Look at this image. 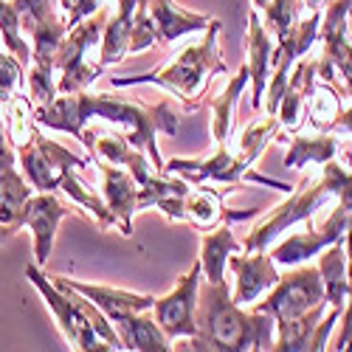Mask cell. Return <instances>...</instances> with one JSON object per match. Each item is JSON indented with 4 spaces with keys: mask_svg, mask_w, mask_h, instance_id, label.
<instances>
[{
    "mask_svg": "<svg viewBox=\"0 0 352 352\" xmlns=\"http://www.w3.org/2000/svg\"><path fill=\"white\" fill-rule=\"evenodd\" d=\"M91 119L110 122L122 127L127 141L141 150L153 161L158 172H166V161L158 150V133L178 135V113L172 102L164 99L158 104L133 102L119 94H91V91H76V94H60L51 104L37 107V124L45 130L68 133L82 141L85 124Z\"/></svg>",
    "mask_w": 352,
    "mask_h": 352,
    "instance_id": "6da1fadb",
    "label": "cell"
},
{
    "mask_svg": "<svg viewBox=\"0 0 352 352\" xmlns=\"http://www.w3.org/2000/svg\"><path fill=\"white\" fill-rule=\"evenodd\" d=\"M197 336L175 341V349H206V352H248L271 349L276 321L268 313H256L234 302L226 282H203L197 290Z\"/></svg>",
    "mask_w": 352,
    "mask_h": 352,
    "instance_id": "7a4b0ae2",
    "label": "cell"
},
{
    "mask_svg": "<svg viewBox=\"0 0 352 352\" xmlns=\"http://www.w3.org/2000/svg\"><path fill=\"white\" fill-rule=\"evenodd\" d=\"M318 181L307 178L287 192V200H282L276 209H271L265 217H262L254 231L248 234V240L243 243V251H265L271 248L274 240H279L285 231H290L293 226H299L305 220H310L330 197H336V203H344V206L352 209V161L349 155L330 158L327 164H321Z\"/></svg>",
    "mask_w": 352,
    "mask_h": 352,
    "instance_id": "3957f363",
    "label": "cell"
},
{
    "mask_svg": "<svg viewBox=\"0 0 352 352\" xmlns=\"http://www.w3.org/2000/svg\"><path fill=\"white\" fill-rule=\"evenodd\" d=\"M223 25L220 20H209L206 34L200 43L186 45L181 54H175V60L158 71L138 74V76H110L113 87H133V85H158L164 91L172 94V99H178L184 110H200L206 104L203 94L212 82V76L228 74V65L217 51Z\"/></svg>",
    "mask_w": 352,
    "mask_h": 352,
    "instance_id": "277c9868",
    "label": "cell"
},
{
    "mask_svg": "<svg viewBox=\"0 0 352 352\" xmlns=\"http://www.w3.org/2000/svg\"><path fill=\"white\" fill-rule=\"evenodd\" d=\"M25 279L37 287L43 302L54 313L56 324H60L65 341L74 349H87V352H110V349H124L119 341V333L110 324V318L82 293H76L65 276H45L43 265L28 262L25 265Z\"/></svg>",
    "mask_w": 352,
    "mask_h": 352,
    "instance_id": "5b68a950",
    "label": "cell"
},
{
    "mask_svg": "<svg viewBox=\"0 0 352 352\" xmlns=\"http://www.w3.org/2000/svg\"><path fill=\"white\" fill-rule=\"evenodd\" d=\"M104 23H107V9L99 6L91 17H85L68 28L60 51H56V63H54L56 94L87 91V87L104 74V68L99 65Z\"/></svg>",
    "mask_w": 352,
    "mask_h": 352,
    "instance_id": "8992f818",
    "label": "cell"
},
{
    "mask_svg": "<svg viewBox=\"0 0 352 352\" xmlns=\"http://www.w3.org/2000/svg\"><path fill=\"white\" fill-rule=\"evenodd\" d=\"M254 158H248L240 146L237 150H228V144H217L214 155L209 158H172L166 161V172L169 175H178V178L189 181L192 186L197 184H226L237 192L243 186V181H251V184H259V186H268V189H279V192H290L293 186L290 184H282V181H274V178H265V175L254 172Z\"/></svg>",
    "mask_w": 352,
    "mask_h": 352,
    "instance_id": "52a82bcc",
    "label": "cell"
},
{
    "mask_svg": "<svg viewBox=\"0 0 352 352\" xmlns=\"http://www.w3.org/2000/svg\"><path fill=\"white\" fill-rule=\"evenodd\" d=\"M321 302H327V296L318 265H293L287 274H279V282L259 302H254L251 310L268 313L274 321H287Z\"/></svg>",
    "mask_w": 352,
    "mask_h": 352,
    "instance_id": "ba28073f",
    "label": "cell"
},
{
    "mask_svg": "<svg viewBox=\"0 0 352 352\" xmlns=\"http://www.w3.org/2000/svg\"><path fill=\"white\" fill-rule=\"evenodd\" d=\"M352 12V0H330L321 14V56H316V74L321 82L336 85L344 79L346 99L352 102V43L346 37V20Z\"/></svg>",
    "mask_w": 352,
    "mask_h": 352,
    "instance_id": "9c48e42d",
    "label": "cell"
},
{
    "mask_svg": "<svg viewBox=\"0 0 352 352\" xmlns=\"http://www.w3.org/2000/svg\"><path fill=\"white\" fill-rule=\"evenodd\" d=\"M17 166L23 169L25 181L34 186V192H60L65 175L85 169L87 161L37 130L23 146H17Z\"/></svg>",
    "mask_w": 352,
    "mask_h": 352,
    "instance_id": "30bf717a",
    "label": "cell"
},
{
    "mask_svg": "<svg viewBox=\"0 0 352 352\" xmlns=\"http://www.w3.org/2000/svg\"><path fill=\"white\" fill-rule=\"evenodd\" d=\"M200 279H203V268L200 259L195 265L175 282V287L166 296L155 299L153 305V316L158 321V327L164 330V336L175 344L181 338H195L197 336V290H200Z\"/></svg>",
    "mask_w": 352,
    "mask_h": 352,
    "instance_id": "8fae6325",
    "label": "cell"
},
{
    "mask_svg": "<svg viewBox=\"0 0 352 352\" xmlns=\"http://www.w3.org/2000/svg\"><path fill=\"white\" fill-rule=\"evenodd\" d=\"M349 206L344 203H336V209L330 212V217L321 223V228H313V217L305 220V234H290L287 240H282L276 248H271V259L276 265H305L307 259L318 256L327 245L344 240V231H346V223H349Z\"/></svg>",
    "mask_w": 352,
    "mask_h": 352,
    "instance_id": "7c38bea8",
    "label": "cell"
},
{
    "mask_svg": "<svg viewBox=\"0 0 352 352\" xmlns=\"http://www.w3.org/2000/svg\"><path fill=\"white\" fill-rule=\"evenodd\" d=\"M341 316H344V310H338V307L327 310V302H321L296 318L276 321V336H274L271 349H276V352H321V349H327V338Z\"/></svg>",
    "mask_w": 352,
    "mask_h": 352,
    "instance_id": "4fadbf2b",
    "label": "cell"
},
{
    "mask_svg": "<svg viewBox=\"0 0 352 352\" xmlns=\"http://www.w3.org/2000/svg\"><path fill=\"white\" fill-rule=\"evenodd\" d=\"M71 214V206L56 197V192H37L28 197L23 217H20V228L32 231V243H34V262L37 265H45L54 240H56V228L60 223Z\"/></svg>",
    "mask_w": 352,
    "mask_h": 352,
    "instance_id": "5bb4252c",
    "label": "cell"
},
{
    "mask_svg": "<svg viewBox=\"0 0 352 352\" xmlns=\"http://www.w3.org/2000/svg\"><path fill=\"white\" fill-rule=\"evenodd\" d=\"M228 268L234 274L231 296L240 307H251L279 282L276 262L265 251H243V256H228Z\"/></svg>",
    "mask_w": 352,
    "mask_h": 352,
    "instance_id": "9a60e30c",
    "label": "cell"
},
{
    "mask_svg": "<svg viewBox=\"0 0 352 352\" xmlns=\"http://www.w3.org/2000/svg\"><path fill=\"white\" fill-rule=\"evenodd\" d=\"M102 172V197L107 203V209L116 220V228H119L124 237L133 234V217L141 209V186L135 184V178L124 169V166H116V164H96Z\"/></svg>",
    "mask_w": 352,
    "mask_h": 352,
    "instance_id": "2e32d148",
    "label": "cell"
},
{
    "mask_svg": "<svg viewBox=\"0 0 352 352\" xmlns=\"http://www.w3.org/2000/svg\"><path fill=\"white\" fill-rule=\"evenodd\" d=\"M259 209H226L223 203V189L212 186H192L184 195V223H189L197 231H212L220 223H240V220H254Z\"/></svg>",
    "mask_w": 352,
    "mask_h": 352,
    "instance_id": "e0dca14e",
    "label": "cell"
},
{
    "mask_svg": "<svg viewBox=\"0 0 352 352\" xmlns=\"http://www.w3.org/2000/svg\"><path fill=\"white\" fill-rule=\"evenodd\" d=\"M274 34L265 28L262 23V14L259 9H251L248 12V32H245V51H248V76H251V107L254 110H262V99H265V87H268V79H271V60H274Z\"/></svg>",
    "mask_w": 352,
    "mask_h": 352,
    "instance_id": "ac0fdd59",
    "label": "cell"
},
{
    "mask_svg": "<svg viewBox=\"0 0 352 352\" xmlns=\"http://www.w3.org/2000/svg\"><path fill=\"white\" fill-rule=\"evenodd\" d=\"M318 74H316V56H302V60L290 68V76H287V85H285V94L279 99V107H276V119L282 127L287 130H299L302 127V119H305V102L313 91Z\"/></svg>",
    "mask_w": 352,
    "mask_h": 352,
    "instance_id": "d6986e66",
    "label": "cell"
},
{
    "mask_svg": "<svg viewBox=\"0 0 352 352\" xmlns=\"http://www.w3.org/2000/svg\"><path fill=\"white\" fill-rule=\"evenodd\" d=\"M65 282L82 293L85 299H91L110 321L119 318V316H127V313H144V310H153L155 305V296L150 293H133V290H122V287H107V285H87V282H76V279H68Z\"/></svg>",
    "mask_w": 352,
    "mask_h": 352,
    "instance_id": "ffe728a7",
    "label": "cell"
},
{
    "mask_svg": "<svg viewBox=\"0 0 352 352\" xmlns=\"http://www.w3.org/2000/svg\"><path fill=\"white\" fill-rule=\"evenodd\" d=\"M146 9H150V17L158 28V45L175 43L195 32H206V25L212 20L206 14H197V12L178 6L175 0H146Z\"/></svg>",
    "mask_w": 352,
    "mask_h": 352,
    "instance_id": "44dd1931",
    "label": "cell"
},
{
    "mask_svg": "<svg viewBox=\"0 0 352 352\" xmlns=\"http://www.w3.org/2000/svg\"><path fill=\"white\" fill-rule=\"evenodd\" d=\"M150 313L153 310L127 313V316H119L110 321L116 333H119V341L124 349H135V352H169L172 349V341L164 336L155 316H150Z\"/></svg>",
    "mask_w": 352,
    "mask_h": 352,
    "instance_id": "7402d4cb",
    "label": "cell"
},
{
    "mask_svg": "<svg viewBox=\"0 0 352 352\" xmlns=\"http://www.w3.org/2000/svg\"><path fill=\"white\" fill-rule=\"evenodd\" d=\"M32 195L34 186L25 181L17 166L0 172V245L20 231V217Z\"/></svg>",
    "mask_w": 352,
    "mask_h": 352,
    "instance_id": "603a6c76",
    "label": "cell"
},
{
    "mask_svg": "<svg viewBox=\"0 0 352 352\" xmlns=\"http://www.w3.org/2000/svg\"><path fill=\"white\" fill-rule=\"evenodd\" d=\"M141 0H116V14L107 17L104 34H102V48H99V65H116L130 54V40H133V20H135V6Z\"/></svg>",
    "mask_w": 352,
    "mask_h": 352,
    "instance_id": "cb8c5ba5",
    "label": "cell"
},
{
    "mask_svg": "<svg viewBox=\"0 0 352 352\" xmlns=\"http://www.w3.org/2000/svg\"><path fill=\"white\" fill-rule=\"evenodd\" d=\"M243 251V245L234 240L231 234V226L228 223H220L217 228L206 231L200 240V268H203V276L206 282H226V268H228V256Z\"/></svg>",
    "mask_w": 352,
    "mask_h": 352,
    "instance_id": "d4e9b609",
    "label": "cell"
},
{
    "mask_svg": "<svg viewBox=\"0 0 352 352\" xmlns=\"http://www.w3.org/2000/svg\"><path fill=\"white\" fill-rule=\"evenodd\" d=\"M338 155V133H299L290 138L285 166L287 169H305L307 164H327Z\"/></svg>",
    "mask_w": 352,
    "mask_h": 352,
    "instance_id": "484cf974",
    "label": "cell"
},
{
    "mask_svg": "<svg viewBox=\"0 0 352 352\" xmlns=\"http://www.w3.org/2000/svg\"><path fill=\"white\" fill-rule=\"evenodd\" d=\"M318 274L324 279V296H327V307H338L344 310L349 302V276H346V251H344V240L327 245L318 254Z\"/></svg>",
    "mask_w": 352,
    "mask_h": 352,
    "instance_id": "4316f807",
    "label": "cell"
},
{
    "mask_svg": "<svg viewBox=\"0 0 352 352\" xmlns=\"http://www.w3.org/2000/svg\"><path fill=\"white\" fill-rule=\"evenodd\" d=\"M251 82L248 65L237 71V76H231V82L223 87V94L212 99V135L214 144H231V130H234V110L245 91V85Z\"/></svg>",
    "mask_w": 352,
    "mask_h": 352,
    "instance_id": "83f0119b",
    "label": "cell"
},
{
    "mask_svg": "<svg viewBox=\"0 0 352 352\" xmlns=\"http://www.w3.org/2000/svg\"><path fill=\"white\" fill-rule=\"evenodd\" d=\"M0 40L17 56L23 68L32 65V43L23 34V20L14 0H0Z\"/></svg>",
    "mask_w": 352,
    "mask_h": 352,
    "instance_id": "f1b7e54d",
    "label": "cell"
},
{
    "mask_svg": "<svg viewBox=\"0 0 352 352\" xmlns=\"http://www.w3.org/2000/svg\"><path fill=\"white\" fill-rule=\"evenodd\" d=\"M305 12H307L305 0H268V3L259 9L262 23H265V28L274 34V40H282L285 34H290L293 25L305 17Z\"/></svg>",
    "mask_w": 352,
    "mask_h": 352,
    "instance_id": "f546056e",
    "label": "cell"
},
{
    "mask_svg": "<svg viewBox=\"0 0 352 352\" xmlns=\"http://www.w3.org/2000/svg\"><path fill=\"white\" fill-rule=\"evenodd\" d=\"M23 65L0 40V107L9 104L17 91H23Z\"/></svg>",
    "mask_w": 352,
    "mask_h": 352,
    "instance_id": "4dcf8cb0",
    "label": "cell"
},
{
    "mask_svg": "<svg viewBox=\"0 0 352 352\" xmlns=\"http://www.w3.org/2000/svg\"><path fill=\"white\" fill-rule=\"evenodd\" d=\"M158 45V28L150 17V9H146V0L135 6V20H133V40H130V54L146 51Z\"/></svg>",
    "mask_w": 352,
    "mask_h": 352,
    "instance_id": "1f68e13d",
    "label": "cell"
},
{
    "mask_svg": "<svg viewBox=\"0 0 352 352\" xmlns=\"http://www.w3.org/2000/svg\"><path fill=\"white\" fill-rule=\"evenodd\" d=\"M99 6H102V0H71V6L65 9V23H68V28L76 25L79 20H85V17H91Z\"/></svg>",
    "mask_w": 352,
    "mask_h": 352,
    "instance_id": "d6a6232c",
    "label": "cell"
},
{
    "mask_svg": "<svg viewBox=\"0 0 352 352\" xmlns=\"http://www.w3.org/2000/svg\"><path fill=\"white\" fill-rule=\"evenodd\" d=\"M330 3V0H305V6H307V12H321Z\"/></svg>",
    "mask_w": 352,
    "mask_h": 352,
    "instance_id": "836d02e7",
    "label": "cell"
},
{
    "mask_svg": "<svg viewBox=\"0 0 352 352\" xmlns=\"http://www.w3.org/2000/svg\"><path fill=\"white\" fill-rule=\"evenodd\" d=\"M265 3H268V0H254V9H262Z\"/></svg>",
    "mask_w": 352,
    "mask_h": 352,
    "instance_id": "e575fe53",
    "label": "cell"
},
{
    "mask_svg": "<svg viewBox=\"0 0 352 352\" xmlns=\"http://www.w3.org/2000/svg\"><path fill=\"white\" fill-rule=\"evenodd\" d=\"M60 6H63V12H65V9L71 6V0H60Z\"/></svg>",
    "mask_w": 352,
    "mask_h": 352,
    "instance_id": "d590c367",
    "label": "cell"
}]
</instances>
